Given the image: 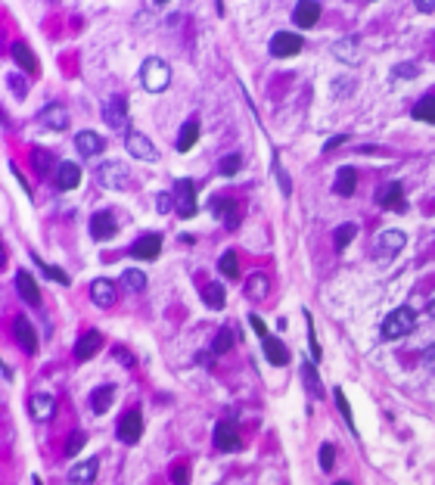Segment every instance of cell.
Returning a JSON list of instances; mask_svg holds the SVG:
<instances>
[{"label": "cell", "mask_w": 435, "mask_h": 485, "mask_svg": "<svg viewBox=\"0 0 435 485\" xmlns=\"http://www.w3.org/2000/svg\"><path fill=\"white\" fill-rule=\"evenodd\" d=\"M140 81H143V88H147L149 94H162V90L171 84V69H168L165 60L149 56V60L140 66Z\"/></svg>", "instance_id": "cell-1"}, {"label": "cell", "mask_w": 435, "mask_h": 485, "mask_svg": "<svg viewBox=\"0 0 435 485\" xmlns=\"http://www.w3.org/2000/svg\"><path fill=\"white\" fill-rule=\"evenodd\" d=\"M414 327H417L414 308H410V305H401V308H395L386 321H382V336H386V339H401V336H408Z\"/></svg>", "instance_id": "cell-2"}, {"label": "cell", "mask_w": 435, "mask_h": 485, "mask_svg": "<svg viewBox=\"0 0 435 485\" xmlns=\"http://www.w3.org/2000/svg\"><path fill=\"white\" fill-rule=\"evenodd\" d=\"M212 215L221 218L227 224V230L240 227V218H243V206L236 199H227V196H214L212 199Z\"/></svg>", "instance_id": "cell-3"}, {"label": "cell", "mask_w": 435, "mask_h": 485, "mask_svg": "<svg viewBox=\"0 0 435 485\" xmlns=\"http://www.w3.org/2000/svg\"><path fill=\"white\" fill-rule=\"evenodd\" d=\"M174 212L181 218L196 215V187L193 181H177L174 184Z\"/></svg>", "instance_id": "cell-4"}, {"label": "cell", "mask_w": 435, "mask_h": 485, "mask_svg": "<svg viewBox=\"0 0 435 485\" xmlns=\"http://www.w3.org/2000/svg\"><path fill=\"white\" fill-rule=\"evenodd\" d=\"M97 181L106 190H125L127 187V169L121 162H103L97 169Z\"/></svg>", "instance_id": "cell-5"}, {"label": "cell", "mask_w": 435, "mask_h": 485, "mask_svg": "<svg viewBox=\"0 0 435 485\" xmlns=\"http://www.w3.org/2000/svg\"><path fill=\"white\" fill-rule=\"evenodd\" d=\"M299 50H301V34L295 32H277L271 38V56H277V60H289Z\"/></svg>", "instance_id": "cell-6"}, {"label": "cell", "mask_w": 435, "mask_h": 485, "mask_svg": "<svg viewBox=\"0 0 435 485\" xmlns=\"http://www.w3.org/2000/svg\"><path fill=\"white\" fill-rule=\"evenodd\" d=\"M125 147H127V153L134 156V159H143V162H156V159H159V149H156L153 140H149V137H143L140 131H127Z\"/></svg>", "instance_id": "cell-7"}, {"label": "cell", "mask_w": 435, "mask_h": 485, "mask_svg": "<svg viewBox=\"0 0 435 485\" xmlns=\"http://www.w3.org/2000/svg\"><path fill=\"white\" fill-rule=\"evenodd\" d=\"M119 438L125 445H137L140 442V436H143V417H140V411H127L125 417L119 420Z\"/></svg>", "instance_id": "cell-8"}, {"label": "cell", "mask_w": 435, "mask_h": 485, "mask_svg": "<svg viewBox=\"0 0 435 485\" xmlns=\"http://www.w3.org/2000/svg\"><path fill=\"white\" fill-rule=\"evenodd\" d=\"M38 121L47 131H66L69 128V109L60 106V103H50V106H44L38 112Z\"/></svg>", "instance_id": "cell-9"}, {"label": "cell", "mask_w": 435, "mask_h": 485, "mask_svg": "<svg viewBox=\"0 0 435 485\" xmlns=\"http://www.w3.org/2000/svg\"><path fill=\"white\" fill-rule=\"evenodd\" d=\"M380 206H382V209H388V212H398V215H404V212H408V199H404L401 184H398V181L386 184V187L380 190Z\"/></svg>", "instance_id": "cell-10"}, {"label": "cell", "mask_w": 435, "mask_h": 485, "mask_svg": "<svg viewBox=\"0 0 435 485\" xmlns=\"http://www.w3.org/2000/svg\"><path fill=\"white\" fill-rule=\"evenodd\" d=\"M330 50H333V56L339 62H348V66H358V62H361V38H342V40H336Z\"/></svg>", "instance_id": "cell-11"}, {"label": "cell", "mask_w": 435, "mask_h": 485, "mask_svg": "<svg viewBox=\"0 0 435 485\" xmlns=\"http://www.w3.org/2000/svg\"><path fill=\"white\" fill-rule=\"evenodd\" d=\"M159 252H162V236L159 234H147V236H140V240L131 246V256L143 258V262H153V258H159Z\"/></svg>", "instance_id": "cell-12"}, {"label": "cell", "mask_w": 435, "mask_h": 485, "mask_svg": "<svg viewBox=\"0 0 435 485\" xmlns=\"http://www.w3.org/2000/svg\"><path fill=\"white\" fill-rule=\"evenodd\" d=\"M28 411L34 420H50L56 414V398L50 392H34L32 401H28Z\"/></svg>", "instance_id": "cell-13"}, {"label": "cell", "mask_w": 435, "mask_h": 485, "mask_svg": "<svg viewBox=\"0 0 435 485\" xmlns=\"http://www.w3.org/2000/svg\"><path fill=\"white\" fill-rule=\"evenodd\" d=\"M16 290H19V296L25 299V305H32V308H38V305H40L38 280H34L28 271H19V274H16Z\"/></svg>", "instance_id": "cell-14"}, {"label": "cell", "mask_w": 435, "mask_h": 485, "mask_svg": "<svg viewBox=\"0 0 435 485\" xmlns=\"http://www.w3.org/2000/svg\"><path fill=\"white\" fill-rule=\"evenodd\" d=\"M214 448H218V451H236V448H240V432H236L234 423L214 426Z\"/></svg>", "instance_id": "cell-15"}, {"label": "cell", "mask_w": 435, "mask_h": 485, "mask_svg": "<svg viewBox=\"0 0 435 485\" xmlns=\"http://www.w3.org/2000/svg\"><path fill=\"white\" fill-rule=\"evenodd\" d=\"M103 119H106L109 128L115 131H127V106L121 97H115V100H109V106L103 109Z\"/></svg>", "instance_id": "cell-16"}, {"label": "cell", "mask_w": 435, "mask_h": 485, "mask_svg": "<svg viewBox=\"0 0 435 485\" xmlns=\"http://www.w3.org/2000/svg\"><path fill=\"white\" fill-rule=\"evenodd\" d=\"M75 147H78L81 156H100L103 149H106V140H103L97 131H78V137H75Z\"/></svg>", "instance_id": "cell-17"}, {"label": "cell", "mask_w": 435, "mask_h": 485, "mask_svg": "<svg viewBox=\"0 0 435 485\" xmlns=\"http://www.w3.org/2000/svg\"><path fill=\"white\" fill-rule=\"evenodd\" d=\"M115 234V215L112 212H97L94 218H90V236L94 240H112Z\"/></svg>", "instance_id": "cell-18"}, {"label": "cell", "mask_w": 435, "mask_h": 485, "mask_svg": "<svg viewBox=\"0 0 435 485\" xmlns=\"http://www.w3.org/2000/svg\"><path fill=\"white\" fill-rule=\"evenodd\" d=\"M100 349H103V336L97 330H87L84 336L78 339V345H75V358H78V361H90Z\"/></svg>", "instance_id": "cell-19"}, {"label": "cell", "mask_w": 435, "mask_h": 485, "mask_svg": "<svg viewBox=\"0 0 435 485\" xmlns=\"http://www.w3.org/2000/svg\"><path fill=\"white\" fill-rule=\"evenodd\" d=\"M261 351H264L268 364H274V367H283V364H289V349H286V345H283L277 336L261 339Z\"/></svg>", "instance_id": "cell-20"}, {"label": "cell", "mask_w": 435, "mask_h": 485, "mask_svg": "<svg viewBox=\"0 0 435 485\" xmlns=\"http://www.w3.org/2000/svg\"><path fill=\"white\" fill-rule=\"evenodd\" d=\"M16 343L22 345L25 355H34V351H38V333H34V327L25 317H16Z\"/></svg>", "instance_id": "cell-21"}, {"label": "cell", "mask_w": 435, "mask_h": 485, "mask_svg": "<svg viewBox=\"0 0 435 485\" xmlns=\"http://www.w3.org/2000/svg\"><path fill=\"white\" fill-rule=\"evenodd\" d=\"M90 299H94V305H100V308H112V305H115V283L106 280V277L94 280V286H90Z\"/></svg>", "instance_id": "cell-22"}, {"label": "cell", "mask_w": 435, "mask_h": 485, "mask_svg": "<svg viewBox=\"0 0 435 485\" xmlns=\"http://www.w3.org/2000/svg\"><path fill=\"white\" fill-rule=\"evenodd\" d=\"M293 19H295V25H299V28L317 25V19H321V3H314V0H301L299 7H295Z\"/></svg>", "instance_id": "cell-23"}, {"label": "cell", "mask_w": 435, "mask_h": 485, "mask_svg": "<svg viewBox=\"0 0 435 485\" xmlns=\"http://www.w3.org/2000/svg\"><path fill=\"white\" fill-rule=\"evenodd\" d=\"M81 184V169L75 162H60L56 165V187L60 190H75Z\"/></svg>", "instance_id": "cell-24"}, {"label": "cell", "mask_w": 435, "mask_h": 485, "mask_svg": "<svg viewBox=\"0 0 435 485\" xmlns=\"http://www.w3.org/2000/svg\"><path fill=\"white\" fill-rule=\"evenodd\" d=\"M404 242H408V236H404L401 230H382L380 234V252L382 256H398V252L404 249Z\"/></svg>", "instance_id": "cell-25"}, {"label": "cell", "mask_w": 435, "mask_h": 485, "mask_svg": "<svg viewBox=\"0 0 435 485\" xmlns=\"http://www.w3.org/2000/svg\"><path fill=\"white\" fill-rule=\"evenodd\" d=\"M112 398H115V386H100V389L90 392L87 404H90V411H94V414H106L109 404H112Z\"/></svg>", "instance_id": "cell-26"}, {"label": "cell", "mask_w": 435, "mask_h": 485, "mask_svg": "<svg viewBox=\"0 0 435 485\" xmlns=\"http://www.w3.org/2000/svg\"><path fill=\"white\" fill-rule=\"evenodd\" d=\"M97 470H100V464H97V458H90V460H84V464H78V467H72V470H69V482H75V485L94 482Z\"/></svg>", "instance_id": "cell-27"}, {"label": "cell", "mask_w": 435, "mask_h": 485, "mask_svg": "<svg viewBox=\"0 0 435 485\" xmlns=\"http://www.w3.org/2000/svg\"><path fill=\"white\" fill-rule=\"evenodd\" d=\"M202 302L208 305V308H224V302H227V293H224L221 283H206L202 286Z\"/></svg>", "instance_id": "cell-28"}, {"label": "cell", "mask_w": 435, "mask_h": 485, "mask_svg": "<svg viewBox=\"0 0 435 485\" xmlns=\"http://www.w3.org/2000/svg\"><path fill=\"white\" fill-rule=\"evenodd\" d=\"M355 181H358V171L355 169H339V175H336V184H333V190L339 196H351L355 193Z\"/></svg>", "instance_id": "cell-29"}, {"label": "cell", "mask_w": 435, "mask_h": 485, "mask_svg": "<svg viewBox=\"0 0 435 485\" xmlns=\"http://www.w3.org/2000/svg\"><path fill=\"white\" fill-rule=\"evenodd\" d=\"M268 290H271V283L264 274H252L246 280V296L249 299H268Z\"/></svg>", "instance_id": "cell-30"}, {"label": "cell", "mask_w": 435, "mask_h": 485, "mask_svg": "<svg viewBox=\"0 0 435 485\" xmlns=\"http://www.w3.org/2000/svg\"><path fill=\"white\" fill-rule=\"evenodd\" d=\"M196 140H199V121H187L181 128V134H177V149L187 153V149H193Z\"/></svg>", "instance_id": "cell-31"}, {"label": "cell", "mask_w": 435, "mask_h": 485, "mask_svg": "<svg viewBox=\"0 0 435 485\" xmlns=\"http://www.w3.org/2000/svg\"><path fill=\"white\" fill-rule=\"evenodd\" d=\"M121 286H125L127 293H143V290H147V274H143V271L127 268L125 274H121Z\"/></svg>", "instance_id": "cell-32"}, {"label": "cell", "mask_w": 435, "mask_h": 485, "mask_svg": "<svg viewBox=\"0 0 435 485\" xmlns=\"http://www.w3.org/2000/svg\"><path fill=\"white\" fill-rule=\"evenodd\" d=\"M13 60L19 62V66L25 69L28 75H34V72H38V60H34V53L25 47V44H13Z\"/></svg>", "instance_id": "cell-33"}, {"label": "cell", "mask_w": 435, "mask_h": 485, "mask_svg": "<svg viewBox=\"0 0 435 485\" xmlns=\"http://www.w3.org/2000/svg\"><path fill=\"white\" fill-rule=\"evenodd\" d=\"M414 119L435 125V97H423V100L417 103V106H414Z\"/></svg>", "instance_id": "cell-34"}, {"label": "cell", "mask_w": 435, "mask_h": 485, "mask_svg": "<svg viewBox=\"0 0 435 485\" xmlns=\"http://www.w3.org/2000/svg\"><path fill=\"white\" fill-rule=\"evenodd\" d=\"M218 268H221V274L227 277V280H236V277H240V262H236V252H224L221 262H218Z\"/></svg>", "instance_id": "cell-35"}, {"label": "cell", "mask_w": 435, "mask_h": 485, "mask_svg": "<svg viewBox=\"0 0 435 485\" xmlns=\"http://www.w3.org/2000/svg\"><path fill=\"white\" fill-rule=\"evenodd\" d=\"M230 345H234V330H230V327H224V330H218V336H214L212 351H214V355H227Z\"/></svg>", "instance_id": "cell-36"}, {"label": "cell", "mask_w": 435, "mask_h": 485, "mask_svg": "<svg viewBox=\"0 0 435 485\" xmlns=\"http://www.w3.org/2000/svg\"><path fill=\"white\" fill-rule=\"evenodd\" d=\"M355 234H358V224H342V227H336V236H333L336 249H345L348 242L355 240Z\"/></svg>", "instance_id": "cell-37"}, {"label": "cell", "mask_w": 435, "mask_h": 485, "mask_svg": "<svg viewBox=\"0 0 435 485\" xmlns=\"http://www.w3.org/2000/svg\"><path fill=\"white\" fill-rule=\"evenodd\" d=\"M301 377H305V386H308L311 395H317V398L323 395V386H321V380H317V373H314V364H305V367H301Z\"/></svg>", "instance_id": "cell-38"}, {"label": "cell", "mask_w": 435, "mask_h": 485, "mask_svg": "<svg viewBox=\"0 0 435 485\" xmlns=\"http://www.w3.org/2000/svg\"><path fill=\"white\" fill-rule=\"evenodd\" d=\"M34 264H38V268L44 271V277H50V280H53V283H62V286H66V283H69V274H66V271L53 268V264H44V258H40V256H34Z\"/></svg>", "instance_id": "cell-39"}, {"label": "cell", "mask_w": 435, "mask_h": 485, "mask_svg": "<svg viewBox=\"0 0 435 485\" xmlns=\"http://www.w3.org/2000/svg\"><path fill=\"white\" fill-rule=\"evenodd\" d=\"M32 159H34V169H38L40 175L53 169V153H47V149H40V147H38V149L32 153Z\"/></svg>", "instance_id": "cell-40"}, {"label": "cell", "mask_w": 435, "mask_h": 485, "mask_svg": "<svg viewBox=\"0 0 435 485\" xmlns=\"http://www.w3.org/2000/svg\"><path fill=\"white\" fill-rule=\"evenodd\" d=\"M333 398H336V408H339V411H342V417L348 420V430L355 432V417H351V408H348L345 392H342V389H336V392H333Z\"/></svg>", "instance_id": "cell-41"}, {"label": "cell", "mask_w": 435, "mask_h": 485, "mask_svg": "<svg viewBox=\"0 0 435 485\" xmlns=\"http://www.w3.org/2000/svg\"><path fill=\"white\" fill-rule=\"evenodd\" d=\"M240 165H243V156H240V153H230L227 159L221 162V175H224V177H234L236 171H240Z\"/></svg>", "instance_id": "cell-42"}, {"label": "cell", "mask_w": 435, "mask_h": 485, "mask_svg": "<svg viewBox=\"0 0 435 485\" xmlns=\"http://www.w3.org/2000/svg\"><path fill=\"white\" fill-rule=\"evenodd\" d=\"M305 323H308V345H311V358L321 361V345H317V336H314V323H311V314L305 311Z\"/></svg>", "instance_id": "cell-43"}, {"label": "cell", "mask_w": 435, "mask_h": 485, "mask_svg": "<svg viewBox=\"0 0 435 485\" xmlns=\"http://www.w3.org/2000/svg\"><path fill=\"white\" fill-rule=\"evenodd\" d=\"M333 464H336V448H333V445H321V467H323V470H333Z\"/></svg>", "instance_id": "cell-44"}, {"label": "cell", "mask_w": 435, "mask_h": 485, "mask_svg": "<svg viewBox=\"0 0 435 485\" xmlns=\"http://www.w3.org/2000/svg\"><path fill=\"white\" fill-rule=\"evenodd\" d=\"M156 209H159V215H168V212L174 209V196L159 193V196H156Z\"/></svg>", "instance_id": "cell-45"}, {"label": "cell", "mask_w": 435, "mask_h": 485, "mask_svg": "<svg viewBox=\"0 0 435 485\" xmlns=\"http://www.w3.org/2000/svg\"><path fill=\"white\" fill-rule=\"evenodd\" d=\"M249 323L255 327V333H258L261 339H268V327H264V321H261L258 314H249Z\"/></svg>", "instance_id": "cell-46"}, {"label": "cell", "mask_w": 435, "mask_h": 485, "mask_svg": "<svg viewBox=\"0 0 435 485\" xmlns=\"http://www.w3.org/2000/svg\"><path fill=\"white\" fill-rule=\"evenodd\" d=\"M274 171H277V177H280V190H283V196H289V177H286V171L280 169V162H274Z\"/></svg>", "instance_id": "cell-47"}, {"label": "cell", "mask_w": 435, "mask_h": 485, "mask_svg": "<svg viewBox=\"0 0 435 485\" xmlns=\"http://www.w3.org/2000/svg\"><path fill=\"white\" fill-rule=\"evenodd\" d=\"M81 445H84V432H75L72 442H69V448H66V454H78Z\"/></svg>", "instance_id": "cell-48"}, {"label": "cell", "mask_w": 435, "mask_h": 485, "mask_svg": "<svg viewBox=\"0 0 435 485\" xmlns=\"http://www.w3.org/2000/svg\"><path fill=\"white\" fill-rule=\"evenodd\" d=\"M115 361H121L125 367H134V358H131V351H127V349H115Z\"/></svg>", "instance_id": "cell-49"}, {"label": "cell", "mask_w": 435, "mask_h": 485, "mask_svg": "<svg viewBox=\"0 0 435 485\" xmlns=\"http://www.w3.org/2000/svg\"><path fill=\"white\" fill-rule=\"evenodd\" d=\"M417 72H420L417 66H398L392 75H395V78H410V75H417Z\"/></svg>", "instance_id": "cell-50"}, {"label": "cell", "mask_w": 435, "mask_h": 485, "mask_svg": "<svg viewBox=\"0 0 435 485\" xmlns=\"http://www.w3.org/2000/svg\"><path fill=\"white\" fill-rule=\"evenodd\" d=\"M171 479H174V485H187V470H184V467H174Z\"/></svg>", "instance_id": "cell-51"}, {"label": "cell", "mask_w": 435, "mask_h": 485, "mask_svg": "<svg viewBox=\"0 0 435 485\" xmlns=\"http://www.w3.org/2000/svg\"><path fill=\"white\" fill-rule=\"evenodd\" d=\"M345 140H348V134H339V137H333V140H327V147H323V149H327V153H330V149L342 147V143H345Z\"/></svg>", "instance_id": "cell-52"}, {"label": "cell", "mask_w": 435, "mask_h": 485, "mask_svg": "<svg viewBox=\"0 0 435 485\" xmlns=\"http://www.w3.org/2000/svg\"><path fill=\"white\" fill-rule=\"evenodd\" d=\"M10 81H13V90H16V94L25 97V84H22V78H10Z\"/></svg>", "instance_id": "cell-53"}, {"label": "cell", "mask_w": 435, "mask_h": 485, "mask_svg": "<svg viewBox=\"0 0 435 485\" xmlns=\"http://www.w3.org/2000/svg\"><path fill=\"white\" fill-rule=\"evenodd\" d=\"M417 7H420L423 13H432V10H435V3H432V0H420V3H417Z\"/></svg>", "instance_id": "cell-54"}, {"label": "cell", "mask_w": 435, "mask_h": 485, "mask_svg": "<svg viewBox=\"0 0 435 485\" xmlns=\"http://www.w3.org/2000/svg\"><path fill=\"white\" fill-rule=\"evenodd\" d=\"M429 364H435V345L429 349Z\"/></svg>", "instance_id": "cell-55"}, {"label": "cell", "mask_w": 435, "mask_h": 485, "mask_svg": "<svg viewBox=\"0 0 435 485\" xmlns=\"http://www.w3.org/2000/svg\"><path fill=\"white\" fill-rule=\"evenodd\" d=\"M32 482H34V485H44V479H40V476H32Z\"/></svg>", "instance_id": "cell-56"}, {"label": "cell", "mask_w": 435, "mask_h": 485, "mask_svg": "<svg viewBox=\"0 0 435 485\" xmlns=\"http://www.w3.org/2000/svg\"><path fill=\"white\" fill-rule=\"evenodd\" d=\"M429 314L435 317V299H432V302H429Z\"/></svg>", "instance_id": "cell-57"}, {"label": "cell", "mask_w": 435, "mask_h": 485, "mask_svg": "<svg viewBox=\"0 0 435 485\" xmlns=\"http://www.w3.org/2000/svg\"><path fill=\"white\" fill-rule=\"evenodd\" d=\"M336 485H348V482H336Z\"/></svg>", "instance_id": "cell-58"}]
</instances>
